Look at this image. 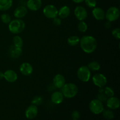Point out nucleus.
<instances>
[{
	"mask_svg": "<svg viewBox=\"0 0 120 120\" xmlns=\"http://www.w3.org/2000/svg\"><path fill=\"white\" fill-rule=\"evenodd\" d=\"M89 109L93 114L96 115L102 113L104 110V105L102 102L98 99H93L89 103Z\"/></svg>",
	"mask_w": 120,
	"mask_h": 120,
	"instance_id": "nucleus-6",
	"label": "nucleus"
},
{
	"mask_svg": "<svg viewBox=\"0 0 120 120\" xmlns=\"http://www.w3.org/2000/svg\"><path fill=\"white\" fill-rule=\"evenodd\" d=\"M43 13L45 17L52 19L58 16V9L55 5L52 4L47 5L44 7Z\"/></svg>",
	"mask_w": 120,
	"mask_h": 120,
	"instance_id": "nucleus-7",
	"label": "nucleus"
},
{
	"mask_svg": "<svg viewBox=\"0 0 120 120\" xmlns=\"http://www.w3.org/2000/svg\"><path fill=\"white\" fill-rule=\"evenodd\" d=\"M33 67L31 64L28 62H24L22 63L19 67V71L22 75L24 76H28L32 75L33 73Z\"/></svg>",
	"mask_w": 120,
	"mask_h": 120,
	"instance_id": "nucleus-14",
	"label": "nucleus"
},
{
	"mask_svg": "<svg viewBox=\"0 0 120 120\" xmlns=\"http://www.w3.org/2000/svg\"><path fill=\"white\" fill-rule=\"evenodd\" d=\"M86 5L89 8H94L97 5V1L96 0H84Z\"/></svg>",
	"mask_w": 120,
	"mask_h": 120,
	"instance_id": "nucleus-30",
	"label": "nucleus"
},
{
	"mask_svg": "<svg viewBox=\"0 0 120 120\" xmlns=\"http://www.w3.org/2000/svg\"><path fill=\"white\" fill-rule=\"evenodd\" d=\"M77 76L79 79L82 82H88L91 78V70L87 66H82L77 70Z\"/></svg>",
	"mask_w": 120,
	"mask_h": 120,
	"instance_id": "nucleus-4",
	"label": "nucleus"
},
{
	"mask_svg": "<svg viewBox=\"0 0 120 120\" xmlns=\"http://www.w3.org/2000/svg\"><path fill=\"white\" fill-rule=\"evenodd\" d=\"M25 28V23L22 19H15L11 20L10 22L8 23V29L9 31L13 34H21L24 30Z\"/></svg>",
	"mask_w": 120,
	"mask_h": 120,
	"instance_id": "nucleus-2",
	"label": "nucleus"
},
{
	"mask_svg": "<svg viewBox=\"0 0 120 120\" xmlns=\"http://www.w3.org/2000/svg\"><path fill=\"white\" fill-rule=\"evenodd\" d=\"M107 98L108 97L105 96L104 93H98V94L97 95V99H98V100L100 101L102 103L106 101Z\"/></svg>",
	"mask_w": 120,
	"mask_h": 120,
	"instance_id": "nucleus-31",
	"label": "nucleus"
},
{
	"mask_svg": "<svg viewBox=\"0 0 120 120\" xmlns=\"http://www.w3.org/2000/svg\"><path fill=\"white\" fill-rule=\"evenodd\" d=\"M80 117V114L78 111H74L71 113V117H72L73 120H78Z\"/></svg>",
	"mask_w": 120,
	"mask_h": 120,
	"instance_id": "nucleus-34",
	"label": "nucleus"
},
{
	"mask_svg": "<svg viewBox=\"0 0 120 120\" xmlns=\"http://www.w3.org/2000/svg\"><path fill=\"white\" fill-rule=\"evenodd\" d=\"M104 26L107 29L110 28V27L111 26V22H109V21H107L105 23H104Z\"/></svg>",
	"mask_w": 120,
	"mask_h": 120,
	"instance_id": "nucleus-35",
	"label": "nucleus"
},
{
	"mask_svg": "<svg viewBox=\"0 0 120 120\" xmlns=\"http://www.w3.org/2000/svg\"><path fill=\"white\" fill-rule=\"evenodd\" d=\"M42 0H28L26 6L27 9L32 11H37L42 7Z\"/></svg>",
	"mask_w": 120,
	"mask_h": 120,
	"instance_id": "nucleus-11",
	"label": "nucleus"
},
{
	"mask_svg": "<svg viewBox=\"0 0 120 120\" xmlns=\"http://www.w3.org/2000/svg\"><path fill=\"white\" fill-rule=\"evenodd\" d=\"M53 23L55 26H60L61 25V23H62V20H61V18H60L58 16L53 18Z\"/></svg>",
	"mask_w": 120,
	"mask_h": 120,
	"instance_id": "nucleus-33",
	"label": "nucleus"
},
{
	"mask_svg": "<svg viewBox=\"0 0 120 120\" xmlns=\"http://www.w3.org/2000/svg\"><path fill=\"white\" fill-rule=\"evenodd\" d=\"M42 102H43V98H42V97H41V96H35L32 100L31 103L32 104H33V105L38 106V105H41Z\"/></svg>",
	"mask_w": 120,
	"mask_h": 120,
	"instance_id": "nucleus-29",
	"label": "nucleus"
},
{
	"mask_svg": "<svg viewBox=\"0 0 120 120\" xmlns=\"http://www.w3.org/2000/svg\"><path fill=\"white\" fill-rule=\"evenodd\" d=\"M53 84L56 89H61L66 84L65 77L61 74H57L53 77Z\"/></svg>",
	"mask_w": 120,
	"mask_h": 120,
	"instance_id": "nucleus-13",
	"label": "nucleus"
},
{
	"mask_svg": "<svg viewBox=\"0 0 120 120\" xmlns=\"http://www.w3.org/2000/svg\"><path fill=\"white\" fill-rule=\"evenodd\" d=\"M104 93L108 98L114 96V91L110 87H104Z\"/></svg>",
	"mask_w": 120,
	"mask_h": 120,
	"instance_id": "nucleus-27",
	"label": "nucleus"
},
{
	"mask_svg": "<svg viewBox=\"0 0 120 120\" xmlns=\"http://www.w3.org/2000/svg\"><path fill=\"white\" fill-rule=\"evenodd\" d=\"M120 12L119 8L116 7H111L109 8L105 14V19L109 22H114L120 17Z\"/></svg>",
	"mask_w": 120,
	"mask_h": 120,
	"instance_id": "nucleus-5",
	"label": "nucleus"
},
{
	"mask_svg": "<svg viewBox=\"0 0 120 120\" xmlns=\"http://www.w3.org/2000/svg\"><path fill=\"white\" fill-rule=\"evenodd\" d=\"M1 19L3 23H5V24H8L11 21V17L9 14L4 13L1 15Z\"/></svg>",
	"mask_w": 120,
	"mask_h": 120,
	"instance_id": "nucleus-28",
	"label": "nucleus"
},
{
	"mask_svg": "<svg viewBox=\"0 0 120 120\" xmlns=\"http://www.w3.org/2000/svg\"><path fill=\"white\" fill-rule=\"evenodd\" d=\"M71 13L70 8L67 5H64L61 7L58 10V16L61 19H65L70 15Z\"/></svg>",
	"mask_w": 120,
	"mask_h": 120,
	"instance_id": "nucleus-20",
	"label": "nucleus"
},
{
	"mask_svg": "<svg viewBox=\"0 0 120 120\" xmlns=\"http://www.w3.org/2000/svg\"><path fill=\"white\" fill-rule=\"evenodd\" d=\"M12 6V0H0V11H5Z\"/></svg>",
	"mask_w": 120,
	"mask_h": 120,
	"instance_id": "nucleus-21",
	"label": "nucleus"
},
{
	"mask_svg": "<svg viewBox=\"0 0 120 120\" xmlns=\"http://www.w3.org/2000/svg\"><path fill=\"white\" fill-rule=\"evenodd\" d=\"M13 43L14 45L16 47H19V48H22L23 45V39L21 36H18V35H16L13 38Z\"/></svg>",
	"mask_w": 120,
	"mask_h": 120,
	"instance_id": "nucleus-25",
	"label": "nucleus"
},
{
	"mask_svg": "<svg viewBox=\"0 0 120 120\" xmlns=\"http://www.w3.org/2000/svg\"><path fill=\"white\" fill-rule=\"evenodd\" d=\"M87 67L91 71H97L100 69L101 66L98 62L96 61H92L89 63Z\"/></svg>",
	"mask_w": 120,
	"mask_h": 120,
	"instance_id": "nucleus-23",
	"label": "nucleus"
},
{
	"mask_svg": "<svg viewBox=\"0 0 120 120\" xmlns=\"http://www.w3.org/2000/svg\"><path fill=\"white\" fill-rule=\"evenodd\" d=\"M38 113V107L31 104L26 109L25 115V117L26 118L29 120H32L34 119L37 116Z\"/></svg>",
	"mask_w": 120,
	"mask_h": 120,
	"instance_id": "nucleus-10",
	"label": "nucleus"
},
{
	"mask_svg": "<svg viewBox=\"0 0 120 120\" xmlns=\"http://www.w3.org/2000/svg\"><path fill=\"white\" fill-rule=\"evenodd\" d=\"M28 13V9L26 6L19 5L15 8L14 11V15L16 18L22 19Z\"/></svg>",
	"mask_w": 120,
	"mask_h": 120,
	"instance_id": "nucleus-16",
	"label": "nucleus"
},
{
	"mask_svg": "<svg viewBox=\"0 0 120 120\" xmlns=\"http://www.w3.org/2000/svg\"></svg>",
	"mask_w": 120,
	"mask_h": 120,
	"instance_id": "nucleus-39",
	"label": "nucleus"
},
{
	"mask_svg": "<svg viewBox=\"0 0 120 120\" xmlns=\"http://www.w3.org/2000/svg\"><path fill=\"white\" fill-rule=\"evenodd\" d=\"M22 53V48H19L15 46L11 45L9 49V56L12 59H17L19 57Z\"/></svg>",
	"mask_w": 120,
	"mask_h": 120,
	"instance_id": "nucleus-18",
	"label": "nucleus"
},
{
	"mask_svg": "<svg viewBox=\"0 0 120 120\" xmlns=\"http://www.w3.org/2000/svg\"><path fill=\"white\" fill-rule=\"evenodd\" d=\"M80 39L79 38V36H76V35H73V36H71L68 38L67 42H68L69 45L71 46H76L79 43Z\"/></svg>",
	"mask_w": 120,
	"mask_h": 120,
	"instance_id": "nucleus-22",
	"label": "nucleus"
},
{
	"mask_svg": "<svg viewBox=\"0 0 120 120\" xmlns=\"http://www.w3.org/2000/svg\"><path fill=\"white\" fill-rule=\"evenodd\" d=\"M50 99L53 104H60L64 100V96L61 91H55L51 95Z\"/></svg>",
	"mask_w": 120,
	"mask_h": 120,
	"instance_id": "nucleus-19",
	"label": "nucleus"
},
{
	"mask_svg": "<svg viewBox=\"0 0 120 120\" xmlns=\"http://www.w3.org/2000/svg\"><path fill=\"white\" fill-rule=\"evenodd\" d=\"M102 113H103V116L104 118L106 120H111L114 118V113L112 111V110H110V109L104 110V109Z\"/></svg>",
	"mask_w": 120,
	"mask_h": 120,
	"instance_id": "nucleus-24",
	"label": "nucleus"
},
{
	"mask_svg": "<svg viewBox=\"0 0 120 120\" xmlns=\"http://www.w3.org/2000/svg\"><path fill=\"white\" fill-rule=\"evenodd\" d=\"M74 2L77 4H79V3H82L83 2V1H84V0H72Z\"/></svg>",
	"mask_w": 120,
	"mask_h": 120,
	"instance_id": "nucleus-36",
	"label": "nucleus"
},
{
	"mask_svg": "<svg viewBox=\"0 0 120 120\" xmlns=\"http://www.w3.org/2000/svg\"><path fill=\"white\" fill-rule=\"evenodd\" d=\"M105 12L102 8L100 7H95L92 10V15L97 21H102L105 19Z\"/></svg>",
	"mask_w": 120,
	"mask_h": 120,
	"instance_id": "nucleus-17",
	"label": "nucleus"
},
{
	"mask_svg": "<svg viewBox=\"0 0 120 120\" xmlns=\"http://www.w3.org/2000/svg\"><path fill=\"white\" fill-rule=\"evenodd\" d=\"M77 28L80 32L84 33L87 31L88 29L87 24L84 21H81L79 22L77 25Z\"/></svg>",
	"mask_w": 120,
	"mask_h": 120,
	"instance_id": "nucleus-26",
	"label": "nucleus"
},
{
	"mask_svg": "<svg viewBox=\"0 0 120 120\" xmlns=\"http://www.w3.org/2000/svg\"><path fill=\"white\" fill-rule=\"evenodd\" d=\"M4 78V73L2 71H0V80Z\"/></svg>",
	"mask_w": 120,
	"mask_h": 120,
	"instance_id": "nucleus-38",
	"label": "nucleus"
},
{
	"mask_svg": "<svg viewBox=\"0 0 120 120\" xmlns=\"http://www.w3.org/2000/svg\"><path fill=\"white\" fill-rule=\"evenodd\" d=\"M79 43L81 49L86 53H92L97 49V40L94 37L90 35L83 36L80 39Z\"/></svg>",
	"mask_w": 120,
	"mask_h": 120,
	"instance_id": "nucleus-1",
	"label": "nucleus"
},
{
	"mask_svg": "<svg viewBox=\"0 0 120 120\" xmlns=\"http://www.w3.org/2000/svg\"><path fill=\"white\" fill-rule=\"evenodd\" d=\"M106 105L110 110H116L118 109L120 106V101L117 97L112 96L109 97L107 100Z\"/></svg>",
	"mask_w": 120,
	"mask_h": 120,
	"instance_id": "nucleus-12",
	"label": "nucleus"
},
{
	"mask_svg": "<svg viewBox=\"0 0 120 120\" xmlns=\"http://www.w3.org/2000/svg\"><path fill=\"white\" fill-rule=\"evenodd\" d=\"M92 82L98 87H104L107 83V79L103 74H95L92 77Z\"/></svg>",
	"mask_w": 120,
	"mask_h": 120,
	"instance_id": "nucleus-8",
	"label": "nucleus"
},
{
	"mask_svg": "<svg viewBox=\"0 0 120 120\" xmlns=\"http://www.w3.org/2000/svg\"><path fill=\"white\" fill-rule=\"evenodd\" d=\"M61 90L64 97L67 98H73L78 93V87L73 83H66Z\"/></svg>",
	"mask_w": 120,
	"mask_h": 120,
	"instance_id": "nucleus-3",
	"label": "nucleus"
},
{
	"mask_svg": "<svg viewBox=\"0 0 120 120\" xmlns=\"http://www.w3.org/2000/svg\"><path fill=\"white\" fill-rule=\"evenodd\" d=\"M98 93H104V87H99Z\"/></svg>",
	"mask_w": 120,
	"mask_h": 120,
	"instance_id": "nucleus-37",
	"label": "nucleus"
},
{
	"mask_svg": "<svg viewBox=\"0 0 120 120\" xmlns=\"http://www.w3.org/2000/svg\"><path fill=\"white\" fill-rule=\"evenodd\" d=\"M75 15L79 21H84L87 17V11L86 9L82 6H77L74 11Z\"/></svg>",
	"mask_w": 120,
	"mask_h": 120,
	"instance_id": "nucleus-9",
	"label": "nucleus"
},
{
	"mask_svg": "<svg viewBox=\"0 0 120 120\" xmlns=\"http://www.w3.org/2000/svg\"><path fill=\"white\" fill-rule=\"evenodd\" d=\"M112 35L117 39H120V29L118 28H115L112 30Z\"/></svg>",
	"mask_w": 120,
	"mask_h": 120,
	"instance_id": "nucleus-32",
	"label": "nucleus"
},
{
	"mask_svg": "<svg viewBox=\"0 0 120 120\" xmlns=\"http://www.w3.org/2000/svg\"><path fill=\"white\" fill-rule=\"evenodd\" d=\"M4 79L9 83H14L18 79V75L12 70H7L4 73Z\"/></svg>",
	"mask_w": 120,
	"mask_h": 120,
	"instance_id": "nucleus-15",
	"label": "nucleus"
}]
</instances>
